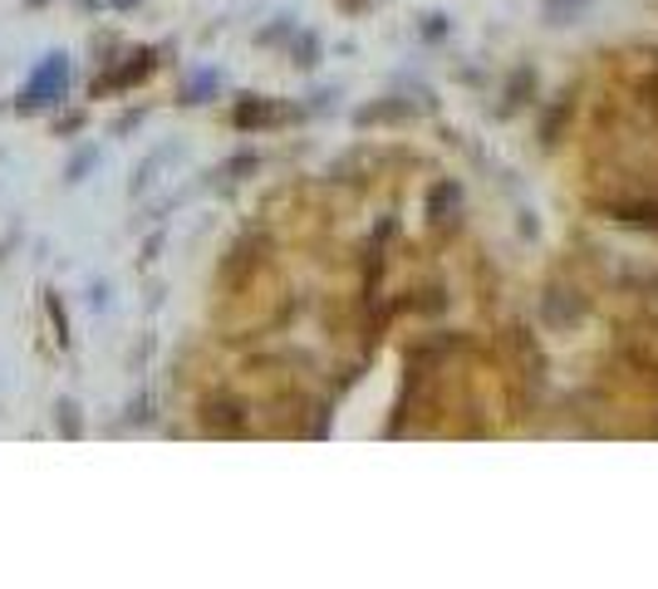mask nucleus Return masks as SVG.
<instances>
[{
    "label": "nucleus",
    "instance_id": "f257e3e1",
    "mask_svg": "<svg viewBox=\"0 0 658 589\" xmlns=\"http://www.w3.org/2000/svg\"><path fill=\"white\" fill-rule=\"evenodd\" d=\"M64 94H70V54L54 50V54H44L40 70L30 74V84L16 94V108L20 113H40V108L64 104Z\"/></svg>",
    "mask_w": 658,
    "mask_h": 589
},
{
    "label": "nucleus",
    "instance_id": "f03ea898",
    "mask_svg": "<svg viewBox=\"0 0 658 589\" xmlns=\"http://www.w3.org/2000/svg\"><path fill=\"white\" fill-rule=\"evenodd\" d=\"M157 70V50H138V54H128L123 64H109L104 74L89 84V94L94 99H109V94H123V89H133V84H143L147 74Z\"/></svg>",
    "mask_w": 658,
    "mask_h": 589
},
{
    "label": "nucleus",
    "instance_id": "7ed1b4c3",
    "mask_svg": "<svg viewBox=\"0 0 658 589\" xmlns=\"http://www.w3.org/2000/svg\"><path fill=\"white\" fill-rule=\"evenodd\" d=\"M232 118H236V128L251 133V128H266V123H276V118H280V108H270L266 99H241Z\"/></svg>",
    "mask_w": 658,
    "mask_h": 589
},
{
    "label": "nucleus",
    "instance_id": "20e7f679",
    "mask_svg": "<svg viewBox=\"0 0 658 589\" xmlns=\"http://www.w3.org/2000/svg\"><path fill=\"white\" fill-rule=\"evenodd\" d=\"M44 310H50L54 339H60V344H64V349H70V339H74V334H70V314H64V304H60V294H54V290H50V294H44Z\"/></svg>",
    "mask_w": 658,
    "mask_h": 589
},
{
    "label": "nucleus",
    "instance_id": "39448f33",
    "mask_svg": "<svg viewBox=\"0 0 658 589\" xmlns=\"http://www.w3.org/2000/svg\"><path fill=\"white\" fill-rule=\"evenodd\" d=\"M94 163H99V147H84V153H74V157H70L64 177H70V183H79V177H89V173H94Z\"/></svg>",
    "mask_w": 658,
    "mask_h": 589
},
{
    "label": "nucleus",
    "instance_id": "423d86ee",
    "mask_svg": "<svg viewBox=\"0 0 658 589\" xmlns=\"http://www.w3.org/2000/svg\"><path fill=\"white\" fill-rule=\"evenodd\" d=\"M217 89V74H197L192 84L183 89V104H207V94Z\"/></svg>",
    "mask_w": 658,
    "mask_h": 589
},
{
    "label": "nucleus",
    "instance_id": "0eeeda50",
    "mask_svg": "<svg viewBox=\"0 0 658 589\" xmlns=\"http://www.w3.org/2000/svg\"><path fill=\"white\" fill-rule=\"evenodd\" d=\"M60 433H64V437H79V433H84V417H79V407H74L70 399H60Z\"/></svg>",
    "mask_w": 658,
    "mask_h": 589
},
{
    "label": "nucleus",
    "instance_id": "6e6552de",
    "mask_svg": "<svg viewBox=\"0 0 658 589\" xmlns=\"http://www.w3.org/2000/svg\"><path fill=\"white\" fill-rule=\"evenodd\" d=\"M84 128V113H64L60 123H54V133H79Z\"/></svg>",
    "mask_w": 658,
    "mask_h": 589
},
{
    "label": "nucleus",
    "instance_id": "1a4fd4ad",
    "mask_svg": "<svg viewBox=\"0 0 658 589\" xmlns=\"http://www.w3.org/2000/svg\"><path fill=\"white\" fill-rule=\"evenodd\" d=\"M109 6H113V10H133V6H138V0H109Z\"/></svg>",
    "mask_w": 658,
    "mask_h": 589
},
{
    "label": "nucleus",
    "instance_id": "9d476101",
    "mask_svg": "<svg viewBox=\"0 0 658 589\" xmlns=\"http://www.w3.org/2000/svg\"><path fill=\"white\" fill-rule=\"evenodd\" d=\"M25 6H30V10H35V6H44V0H25Z\"/></svg>",
    "mask_w": 658,
    "mask_h": 589
}]
</instances>
